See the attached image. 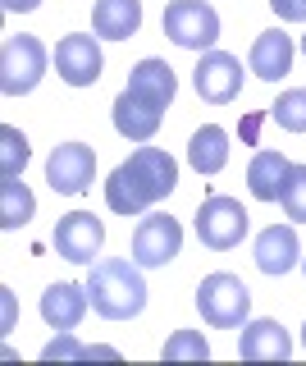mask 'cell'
Here are the masks:
<instances>
[{"instance_id": "obj_1", "label": "cell", "mask_w": 306, "mask_h": 366, "mask_svg": "<svg viewBox=\"0 0 306 366\" xmlns=\"http://www.w3.org/2000/svg\"><path fill=\"white\" fill-rule=\"evenodd\" d=\"M178 188V165L165 147H138L119 169H110L106 179V202L115 215H142L146 206Z\"/></svg>"}, {"instance_id": "obj_2", "label": "cell", "mask_w": 306, "mask_h": 366, "mask_svg": "<svg viewBox=\"0 0 306 366\" xmlns=\"http://www.w3.org/2000/svg\"><path fill=\"white\" fill-rule=\"evenodd\" d=\"M87 293H92V312L106 320H133L146 312V280L138 261L106 257L87 274Z\"/></svg>"}, {"instance_id": "obj_3", "label": "cell", "mask_w": 306, "mask_h": 366, "mask_svg": "<svg viewBox=\"0 0 306 366\" xmlns=\"http://www.w3.org/2000/svg\"><path fill=\"white\" fill-rule=\"evenodd\" d=\"M197 312L215 330H243L247 312H252V293H247V284L238 274L215 270L197 284Z\"/></svg>"}, {"instance_id": "obj_4", "label": "cell", "mask_w": 306, "mask_h": 366, "mask_svg": "<svg viewBox=\"0 0 306 366\" xmlns=\"http://www.w3.org/2000/svg\"><path fill=\"white\" fill-rule=\"evenodd\" d=\"M165 37L183 51H215L220 41V14L210 9V0H169L165 19H160Z\"/></svg>"}, {"instance_id": "obj_5", "label": "cell", "mask_w": 306, "mask_h": 366, "mask_svg": "<svg viewBox=\"0 0 306 366\" xmlns=\"http://www.w3.org/2000/svg\"><path fill=\"white\" fill-rule=\"evenodd\" d=\"M46 46H41L32 32H19V37H5L0 46V92L5 97H28L32 87L46 74Z\"/></svg>"}, {"instance_id": "obj_6", "label": "cell", "mask_w": 306, "mask_h": 366, "mask_svg": "<svg viewBox=\"0 0 306 366\" xmlns=\"http://www.w3.org/2000/svg\"><path fill=\"white\" fill-rule=\"evenodd\" d=\"M197 238L210 252H229L247 238V211L238 197H224V192H210L206 202L197 206Z\"/></svg>"}, {"instance_id": "obj_7", "label": "cell", "mask_w": 306, "mask_h": 366, "mask_svg": "<svg viewBox=\"0 0 306 366\" xmlns=\"http://www.w3.org/2000/svg\"><path fill=\"white\" fill-rule=\"evenodd\" d=\"M178 247H183V224H178L174 215H165V211L142 215V224L133 229V261H138L142 270L169 266V261L178 257Z\"/></svg>"}, {"instance_id": "obj_8", "label": "cell", "mask_w": 306, "mask_h": 366, "mask_svg": "<svg viewBox=\"0 0 306 366\" xmlns=\"http://www.w3.org/2000/svg\"><path fill=\"white\" fill-rule=\"evenodd\" d=\"M51 243L64 261H73V266H96V252L106 243V224H101L92 211H69V215H60Z\"/></svg>"}, {"instance_id": "obj_9", "label": "cell", "mask_w": 306, "mask_h": 366, "mask_svg": "<svg viewBox=\"0 0 306 366\" xmlns=\"http://www.w3.org/2000/svg\"><path fill=\"white\" fill-rule=\"evenodd\" d=\"M192 83H197V97L210 101V106H229L243 92V64L229 51H201L197 69H192Z\"/></svg>"}, {"instance_id": "obj_10", "label": "cell", "mask_w": 306, "mask_h": 366, "mask_svg": "<svg viewBox=\"0 0 306 366\" xmlns=\"http://www.w3.org/2000/svg\"><path fill=\"white\" fill-rule=\"evenodd\" d=\"M92 174H96V152L87 142H60L46 160V183L64 197H78V192L92 188Z\"/></svg>"}, {"instance_id": "obj_11", "label": "cell", "mask_w": 306, "mask_h": 366, "mask_svg": "<svg viewBox=\"0 0 306 366\" xmlns=\"http://www.w3.org/2000/svg\"><path fill=\"white\" fill-rule=\"evenodd\" d=\"M101 69H106V60H101L96 37H87V32L60 37V46H55V74L69 87H92L101 78Z\"/></svg>"}, {"instance_id": "obj_12", "label": "cell", "mask_w": 306, "mask_h": 366, "mask_svg": "<svg viewBox=\"0 0 306 366\" xmlns=\"http://www.w3.org/2000/svg\"><path fill=\"white\" fill-rule=\"evenodd\" d=\"M238 357L243 362H288L292 357V339H288V330H283L275 316L247 320L243 339H238Z\"/></svg>"}, {"instance_id": "obj_13", "label": "cell", "mask_w": 306, "mask_h": 366, "mask_svg": "<svg viewBox=\"0 0 306 366\" xmlns=\"http://www.w3.org/2000/svg\"><path fill=\"white\" fill-rule=\"evenodd\" d=\"M302 261V243L292 224H270L256 234V270L260 274H288Z\"/></svg>"}, {"instance_id": "obj_14", "label": "cell", "mask_w": 306, "mask_h": 366, "mask_svg": "<svg viewBox=\"0 0 306 366\" xmlns=\"http://www.w3.org/2000/svg\"><path fill=\"white\" fill-rule=\"evenodd\" d=\"M87 307H92V293H87V284H51L46 293H41V320H46L51 330H73L78 320L87 316Z\"/></svg>"}, {"instance_id": "obj_15", "label": "cell", "mask_w": 306, "mask_h": 366, "mask_svg": "<svg viewBox=\"0 0 306 366\" xmlns=\"http://www.w3.org/2000/svg\"><path fill=\"white\" fill-rule=\"evenodd\" d=\"M160 119H165V110L151 106V101H142V97H133L128 87L115 97V129L128 137V142H151L155 129H160Z\"/></svg>"}, {"instance_id": "obj_16", "label": "cell", "mask_w": 306, "mask_h": 366, "mask_svg": "<svg viewBox=\"0 0 306 366\" xmlns=\"http://www.w3.org/2000/svg\"><path fill=\"white\" fill-rule=\"evenodd\" d=\"M288 69H292V37L283 28L260 32L252 41V74L265 83H279V78H288Z\"/></svg>"}, {"instance_id": "obj_17", "label": "cell", "mask_w": 306, "mask_h": 366, "mask_svg": "<svg viewBox=\"0 0 306 366\" xmlns=\"http://www.w3.org/2000/svg\"><path fill=\"white\" fill-rule=\"evenodd\" d=\"M128 92L165 110L169 101H174V92H178V78H174V69L165 60H138L128 69Z\"/></svg>"}, {"instance_id": "obj_18", "label": "cell", "mask_w": 306, "mask_h": 366, "mask_svg": "<svg viewBox=\"0 0 306 366\" xmlns=\"http://www.w3.org/2000/svg\"><path fill=\"white\" fill-rule=\"evenodd\" d=\"M92 28L106 41H128L142 28V0H96Z\"/></svg>"}, {"instance_id": "obj_19", "label": "cell", "mask_w": 306, "mask_h": 366, "mask_svg": "<svg viewBox=\"0 0 306 366\" xmlns=\"http://www.w3.org/2000/svg\"><path fill=\"white\" fill-rule=\"evenodd\" d=\"M188 165L197 169V174H220V169L229 165V133H224L220 124H201L188 142Z\"/></svg>"}, {"instance_id": "obj_20", "label": "cell", "mask_w": 306, "mask_h": 366, "mask_svg": "<svg viewBox=\"0 0 306 366\" xmlns=\"http://www.w3.org/2000/svg\"><path fill=\"white\" fill-rule=\"evenodd\" d=\"M288 169H292V160L283 156V152H256L252 165H247V188H252V197H260V202H279Z\"/></svg>"}, {"instance_id": "obj_21", "label": "cell", "mask_w": 306, "mask_h": 366, "mask_svg": "<svg viewBox=\"0 0 306 366\" xmlns=\"http://www.w3.org/2000/svg\"><path fill=\"white\" fill-rule=\"evenodd\" d=\"M37 211V197L24 179H0V229H24Z\"/></svg>"}, {"instance_id": "obj_22", "label": "cell", "mask_w": 306, "mask_h": 366, "mask_svg": "<svg viewBox=\"0 0 306 366\" xmlns=\"http://www.w3.org/2000/svg\"><path fill=\"white\" fill-rule=\"evenodd\" d=\"M28 137L14 129V124H0V179H24L28 165Z\"/></svg>"}, {"instance_id": "obj_23", "label": "cell", "mask_w": 306, "mask_h": 366, "mask_svg": "<svg viewBox=\"0 0 306 366\" xmlns=\"http://www.w3.org/2000/svg\"><path fill=\"white\" fill-rule=\"evenodd\" d=\"M270 119L288 133H306V87H292L270 106Z\"/></svg>"}, {"instance_id": "obj_24", "label": "cell", "mask_w": 306, "mask_h": 366, "mask_svg": "<svg viewBox=\"0 0 306 366\" xmlns=\"http://www.w3.org/2000/svg\"><path fill=\"white\" fill-rule=\"evenodd\" d=\"M210 343L201 339V330H174L165 339V362H206Z\"/></svg>"}, {"instance_id": "obj_25", "label": "cell", "mask_w": 306, "mask_h": 366, "mask_svg": "<svg viewBox=\"0 0 306 366\" xmlns=\"http://www.w3.org/2000/svg\"><path fill=\"white\" fill-rule=\"evenodd\" d=\"M41 357L46 362H78V357H115V348H83L69 330H60L46 348H41Z\"/></svg>"}, {"instance_id": "obj_26", "label": "cell", "mask_w": 306, "mask_h": 366, "mask_svg": "<svg viewBox=\"0 0 306 366\" xmlns=\"http://www.w3.org/2000/svg\"><path fill=\"white\" fill-rule=\"evenodd\" d=\"M279 206L288 211L292 224H306V165H292V169H288L283 192H279Z\"/></svg>"}, {"instance_id": "obj_27", "label": "cell", "mask_w": 306, "mask_h": 366, "mask_svg": "<svg viewBox=\"0 0 306 366\" xmlns=\"http://www.w3.org/2000/svg\"><path fill=\"white\" fill-rule=\"evenodd\" d=\"M270 9L283 23H306V0H270Z\"/></svg>"}, {"instance_id": "obj_28", "label": "cell", "mask_w": 306, "mask_h": 366, "mask_svg": "<svg viewBox=\"0 0 306 366\" xmlns=\"http://www.w3.org/2000/svg\"><path fill=\"white\" fill-rule=\"evenodd\" d=\"M0 5H5L9 14H28V9H37L41 0H0Z\"/></svg>"}, {"instance_id": "obj_29", "label": "cell", "mask_w": 306, "mask_h": 366, "mask_svg": "<svg viewBox=\"0 0 306 366\" xmlns=\"http://www.w3.org/2000/svg\"><path fill=\"white\" fill-rule=\"evenodd\" d=\"M302 348H306V325H302Z\"/></svg>"}, {"instance_id": "obj_30", "label": "cell", "mask_w": 306, "mask_h": 366, "mask_svg": "<svg viewBox=\"0 0 306 366\" xmlns=\"http://www.w3.org/2000/svg\"><path fill=\"white\" fill-rule=\"evenodd\" d=\"M302 51H306V37H302Z\"/></svg>"}, {"instance_id": "obj_31", "label": "cell", "mask_w": 306, "mask_h": 366, "mask_svg": "<svg viewBox=\"0 0 306 366\" xmlns=\"http://www.w3.org/2000/svg\"><path fill=\"white\" fill-rule=\"evenodd\" d=\"M302 270H306V261H302Z\"/></svg>"}]
</instances>
